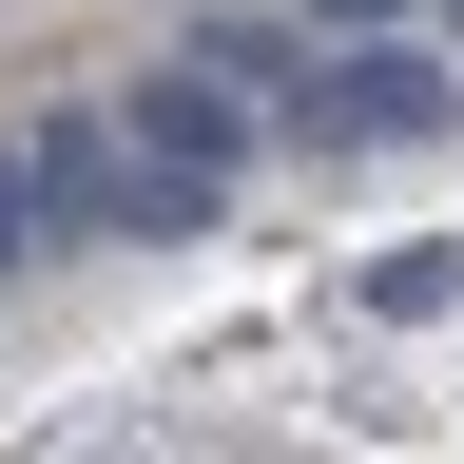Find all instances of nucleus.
Here are the masks:
<instances>
[{"mask_svg": "<svg viewBox=\"0 0 464 464\" xmlns=\"http://www.w3.org/2000/svg\"><path fill=\"white\" fill-rule=\"evenodd\" d=\"M445 116H464V78L426 39H348L329 78H290V136H310V155H426Z\"/></svg>", "mask_w": 464, "mask_h": 464, "instance_id": "1", "label": "nucleus"}, {"mask_svg": "<svg viewBox=\"0 0 464 464\" xmlns=\"http://www.w3.org/2000/svg\"><path fill=\"white\" fill-rule=\"evenodd\" d=\"M116 155H136V174H174V194H213V213H232V174H252V116H232V97L194 78V58H174V78H136V97H116Z\"/></svg>", "mask_w": 464, "mask_h": 464, "instance_id": "2", "label": "nucleus"}, {"mask_svg": "<svg viewBox=\"0 0 464 464\" xmlns=\"http://www.w3.org/2000/svg\"><path fill=\"white\" fill-rule=\"evenodd\" d=\"M20 194H39V232H136V155H116V116H39V136H20Z\"/></svg>", "mask_w": 464, "mask_h": 464, "instance_id": "3", "label": "nucleus"}, {"mask_svg": "<svg viewBox=\"0 0 464 464\" xmlns=\"http://www.w3.org/2000/svg\"><path fill=\"white\" fill-rule=\"evenodd\" d=\"M0 252H39V194H20V136H0Z\"/></svg>", "mask_w": 464, "mask_h": 464, "instance_id": "4", "label": "nucleus"}, {"mask_svg": "<svg viewBox=\"0 0 464 464\" xmlns=\"http://www.w3.org/2000/svg\"><path fill=\"white\" fill-rule=\"evenodd\" d=\"M310 20H387V0H310Z\"/></svg>", "mask_w": 464, "mask_h": 464, "instance_id": "5", "label": "nucleus"}]
</instances>
